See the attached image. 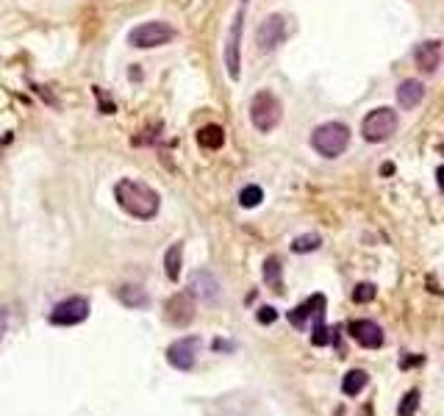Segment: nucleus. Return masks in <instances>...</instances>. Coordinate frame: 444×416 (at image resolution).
<instances>
[{
	"mask_svg": "<svg viewBox=\"0 0 444 416\" xmlns=\"http://www.w3.org/2000/svg\"><path fill=\"white\" fill-rule=\"evenodd\" d=\"M281 117H284V105L269 89H262V92L253 95V100H250V123H253V128L262 130V133H269V130L278 128Z\"/></svg>",
	"mask_w": 444,
	"mask_h": 416,
	"instance_id": "7ed1b4c3",
	"label": "nucleus"
},
{
	"mask_svg": "<svg viewBox=\"0 0 444 416\" xmlns=\"http://www.w3.org/2000/svg\"><path fill=\"white\" fill-rule=\"evenodd\" d=\"M264 281H267V286H272V291H281V288H284L281 259H278V256H269V259L264 261Z\"/></svg>",
	"mask_w": 444,
	"mask_h": 416,
	"instance_id": "aec40b11",
	"label": "nucleus"
},
{
	"mask_svg": "<svg viewBox=\"0 0 444 416\" xmlns=\"http://www.w3.org/2000/svg\"><path fill=\"white\" fill-rule=\"evenodd\" d=\"M419 408V389H408L400 400V408H397V416H417Z\"/></svg>",
	"mask_w": 444,
	"mask_h": 416,
	"instance_id": "5701e85b",
	"label": "nucleus"
},
{
	"mask_svg": "<svg viewBox=\"0 0 444 416\" xmlns=\"http://www.w3.org/2000/svg\"><path fill=\"white\" fill-rule=\"evenodd\" d=\"M197 145L203 147V150H220L222 145H225V130L222 125H203V128L197 130Z\"/></svg>",
	"mask_w": 444,
	"mask_h": 416,
	"instance_id": "dca6fc26",
	"label": "nucleus"
},
{
	"mask_svg": "<svg viewBox=\"0 0 444 416\" xmlns=\"http://www.w3.org/2000/svg\"><path fill=\"white\" fill-rule=\"evenodd\" d=\"M197 355H200V338L197 336H186L178 338L167 347V361L170 366L181 369V372H192L197 364Z\"/></svg>",
	"mask_w": 444,
	"mask_h": 416,
	"instance_id": "6e6552de",
	"label": "nucleus"
},
{
	"mask_svg": "<svg viewBox=\"0 0 444 416\" xmlns=\"http://www.w3.org/2000/svg\"><path fill=\"white\" fill-rule=\"evenodd\" d=\"M242 26H244V14L239 11L234 17V26L228 31V42H225V67H228V76L234 80H239V76H242V56H239V48H242Z\"/></svg>",
	"mask_w": 444,
	"mask_h": 416,
	"instance_id": "9d476101",
	"label": "nucleus"
},
{
	"mask_svg": "<svg viewBox=\"0 0 444 416\" xmlns=\"http://www.w3.org/2000/svg\"><path fill=\"white\" fill-rule=\"evenodd\" d=\"M436 178H439V189L444 192V167H439V170H436Z\"/></svg>",
	"mask_w": 444,
	"mask_h": 416,
	"instance_id": "cd10ccee",
	"label": "nucleus"
},
{
	"mask_svg": "<svg viewBox=\"0 0 444 416\" xmlns=\"http://www.w3.org/2000/svg\"><path fill=\"white\" fill-rule=\"evenodd\" d=\"M256 319H259L262 325H272V322L278 319V311H275L272 306H262V308L256 311Z\"/></svg>",
	"mask_w": 444,
	"mask_h": 416,
	"instance_id": "a878e982",
	"label": "nucleus"
},
{
	"mask_svg": "<svg viewBox=\"0 0 444 416\" xmlns=\"http://www.w3.org/2000/svg\"><path fill=\"white\" fill-rule=\"evenodd\" d=\"M422 98H425V86H422V80L408 78L397 86V105H400L403 111L417 108V105L422 103Z\"/></svg>",
	"mask_w": 444,
	"mask_h": 416,
	"instance_id": "2eb2a0df",
	"label": "nucleus"
},
{
	"mask_svg": "<svg viewBox=\"0 0 444 416\" xmlns=\"http://www.w3.org/2000/svg\"><path fill=\"white\" fill-rule=\"evenodd\" d=\"M309 319H314V322H322L325 319V297L322 294H311L306 303H300L297 308L289 311V322L297 331H303L309 325Z\"/></svg>",
	"mask_w": 444,
	"mask_h": 416,
	"instance_id": "f8f14e48",
	"label": "nucleus"
},
{
	"mask_svg": "<svg viewBox=\"0 0 444 416\" xmlns=\"http://www.w3.org/2000/svg\"><path fill=\"white\" fill-rule=\"evenodd\" d=\"M350 145V128L344 123H325L311 133V147L325 158H339Z\"/></svg>",
	"mask_w": 444,
	"mask_h": 416,
	"instance_id": "f03ea898",
	"label": "nucleus"
},
{
	"mask_svg": "<svg viewBox=\"0 0 444 416\" xmlns=\"http://www.w3.org/2000/svg\"><path fill=\"white\" fill-rule=\"evenodd\" d=\"M331 328L325 325V319L322 322H314V331H311V344L314 347H325V344H331Z\"/></svg>",
	"mask_w": 444,
	"mask_h": 416,
	"instance_id": "393cba45",
	"label": "nucleus"
},
{
	"mask_svg": "<svg viewBox=\"0 0 444 416\" xmlns=\"http://www.w3.org/2000/svg\"><path fill=\"white\" fill-rule=\"evenodd\" d=\"M319 244H322V236L319 234L297 236V239L291 241V253H314V250H319Z\"/></svg>",
	"mask_w": 444,
	"mask_h": 416,
	"instance_id": "412c9836",
	"label": "nucleus"
},
{
	"mask_svg": "<svg viewBox=\"0 0 444 416\" xmlns=\"http://www.w3.org/2000/svg\"><path fill=\"white\" fill-rule=\"evenodd\" d=\"M175 39V31L167 26V23H142V26L131 28V33H128V45L133 48H139V51H148V48H161V45H167V42H172Z\"/></svg>",
	"mask_w": 444,
	"mask_h": 416,
	"instance_id": "39448f33",
	"label": "nucleus"
},
{
	"mask_svg": "<svg viewBox=\"0 0 444 416\" xmlns=\"http://www.w3.org/2000/svg\"><path fill=\"white\" fill-rule=\"evenodd\" d=\"M286 33H289L286 17L284 14H269L262 26H259V31H256V45H259L262 53H272L275 48L284 45Z\"/></svg>",
	"mask_w": 444,
	"mask_h": 416,
	"instance_id": "0eeeda50",
	"label": "nucleus"
},
{
	"mask_svg": "<svg viewBox=\"0 0 444 416\" xmlns=\"http://www.w3.org/2000/svg\"><path fill=\"white\" fill-rule=\"evenodd\" d=\"M114 197L120 208L125 214H131L133 219H153L161 208V197L153 186L142 181H131V178H123L114 186Z\"/></svg>",
	"mask_w": 444,
	"mask_h": 416,
	"instance_id": "f257e3e1",
	"label": "nucleus"
},
{
	"mask_svg": "<svg viewBox=\"0 0 444 416\" xmlns=\"http://www.w3.org/2000/svg\"><path fill=\"white\" fill-rule=\"evenodd\" d=\"M214 350H231V344L228 341H214Z\"/></svg>",
	"mask_w": 444,
	"mask_h": 416,
	"instance_id": "c756f323",
	"label": "nucleus"
},
{
	"mask_svg": "<svg viewBox=\"0 0 444 416\" xmlns=\"http://www.w3.org/2000/svg\"><path fill=\"white\" fill-rule=\"evenodd\" d=\"M86 316H89V300L86 297H67L58 306H53L48 322L58 325V328H73V325H81Z\"/></svg>",
	"mask_w": 444,
	"mask_h": 416,
	"instance_id": "423d86ee",
	"label": "nucleus"
},
{
	"mask_svg": "<svg viewBox=\"0 0 444 416\" xmlns=\"http://www.w3.org/2000/svg\"><path fill=\"white\" fill-rule=\"evenodd\" d=\"M366 383H369V375L364 369H350L344 375V380H341V394L344 397H358L366 389Z\"/></svg>",
	"mask_w": 444,
	"mask_h": 416,
	"instance_id": "f3484780",
	"label": "nucleus"
},
{
	"mask_svg": "<svg viewBox=\"0 0 444 416\" xmlns=\"http://www.w3.org/2000/svg\"><path fill=\"white\" fill-rule=\"evenodd\" d=\"M378 297V286L375 284H358V286L353 288V303H372Z\"/></svg>",
	"mask_w": 444,
	"mask_h": 416,
	"instance_id": "b1692460",
	"label": "nucleus"
},
{
	"mask_svg": "<svg viewBox=\"0 0 444 416\" xmlns=\"http://www.w3.org/2000/svg\"><path fill=\"white\" fill-rule=\"evenodd\" d=\"M347 331H350V338H353L356 344H361L364 350H378V347H383V331H381V325L372 322V319H353V322L347 325Z\"/></svg>",
	"mask_w": 444,
	"mask_h": 416,
	"instance_id": "9b49d317",
	"label": "nucleus"
},
{
	"mask_svg": "<svg viewBox=\"0 0 444 416\" xmlns=\"http://www.w3.org/2000/svg\"><path fill=\"white\" fill-rule=\"evenodd\" d=\"M189 291L206 303H220L222 291H220V281L211 275L209 269H197L192 272V281H189Z\"/></svg>",
	"mask_w": 444,
	"mask_h": 416,
	"instance_id": "ddd939ff",
	"label": "nucleus"
},
{
	"mask_svg": "<svg viewBox=\"0 0 444 416\" xmlns=\"http://www.w3.org/2000/svg\"><path fill=\"white\" fill-rule=\"evenodd\" d=\"M394 130H397V111L389 105L369 111L361 123V136L366 142H386L394 136Z\"/></svg>",
	"mask_w": 444,
	"mask_h": 416,
	"instance_id": "20e7f679",
	"label": "nucleus"
},
{
	"mask_svg": "<svg viewBox=\"0 0 444 416\" xmlns=\"http://www.w3.org/2000/svg\"><path fill=\"white\" fill-rule=\"evenodd\" d=\"M117 300H120L125 308H133V311H136V308H145V306L150 303V300H148V294H145L139 286H131V284H128V286L117 288Z\"/></svg>",
	"mask_w": 444,
	"mask_h": 416,
	"instance_id": "6ab92c4d",
	"label": "nucleus"
},
{
	"mask_svg": "<svg viewBox=\"0 0 444 416\" xmlns=\"http://www.w3.org/2000/svg\"><path fill=\"white\" fill-rule=\"evenodd\" d=\"M414 61L422 73L433 76L442 64V42L439 39H428V42H419L417 51H414Z\"/></svg>",
	"mask_w": 444,
	"mask_h": 416,
	"instance_id": "4468645a",
	"label": "nucleus"
},
{
	"mask_svg": "<svg viewBox=\"0 0 444 416\" xmlns=\"http://www.w3.org/2000/svg\"><path fill=\"white\" fill-rule=\"evenodd\" d=\"M181 266H183V244H170V250L164 253V272H167V278L175 284L178 278H181Z\"/></svg>",
	"mask_w": 444,
	"mask_h": 416,
	"instance_id": "a211bd4d",
	"label": "nucleus"
},
{
	"mask_svg": "<svg viewBox=\"0 0 444 416\" xmlns=\"http://www.w3.org/2000/svg\"><path fill=\"white\" fill-rule=\"evenodd\" d=\"M262 200H264V192L262 186H256V183H250V186H244L239 192V206L242 208H256Z\"/></svg>",
	"mask_w": 444,
	"mask_h": 416,
	"instance_id": "4be33fe9",
	"label": "nucleus"
},
{
	"mask_svg": "<svg viewBox=\"0 0 444 416\" xmlns=\"http://www.w3.org/2000/svg\"><path fill=\"white\" fill-rule=\"evenodd\" d=\"M417 364H425V358H422V355H414V358H406V361H403V369H408V366H417Z\"/></svg>",
	"mask_w": 444,
	"mask_h": 416,
	"instance_id": "bb28decb",
	"label": "nucleus"
},
{
	"mask_svg": "<svg viewBox=\"0 0 444 416\" xmlns=\"http://www.w3.org/2000/svg\"><path fill=\"white\" fill-rule=\"evenodd\" d=\"M164 316L170 325L186 328L195 319V294L192 291H175L167 303H164Z\"/></svg>",
	"mask_w": 444,
	"mask_h": 416,
	"instance_id": "1a4fd4ad",
	"label": "nucleus"
},
{
	"mask_svg": "<svg viewBox=\"0 0 444 416\" xmlns=\"http://www.w3.org/2000/svg\"><path fill=\"white\" fill-rule=\"evenodd\" d=\"M6 333V311H0V338Z\"/></svg>",
	"mask_w": 444,
	"mask_h": 416,
	"instance_id": "c85d7f7f",
	"label": "nucleus"
}]
</instances>
